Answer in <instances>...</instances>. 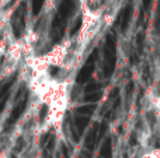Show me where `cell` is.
Masks as SVG:
<instances>
[{
    "instance_id": "obj_13",
    "label": "cell",
    "mask_w": 160,
    "mask_h": 158,
    "mask_svg": "<svg viewBox=\"0 0 160 158\" xmlns=\"http://www.w3.org/2000/svg\"><path fill=\"white\" fill-rule=\"evenodd\" d=\"M80 25H82V22H80V20H78V21H76V24L73 25V28H70V34H76V31L80 28Z\"/></svg>"
},
{
    "instance_id": "obj_4",
    "label": "cell",
    "mask_w": 160,
    "mask_h": 158,
    "mask_svg": "<svg viewBox=\"0 0 160 158\" xmlns=\"http://www.w3.org/2000/svg\"><path fill=\"white\" fill-rule=\"evenodd\" d=\"M27 100H28L27 95H24V97H22V100L18 101V102H17V105L13 108V111H11L10 116H8V120H7V128H8V126H11L20 116H21V114L24 112L25 106H27Z\"/></svg>"
},
{
    "instance_id": "obj_2",
    "label": "cell",
    "mask_w": 160,
    "mask_h": 158,
    "mask_svg": "<svg viewBox=\"0 0 160 158\" xmlns=\"http://www.w3.org/2000/svg\"><path fill=\"white\" fill-rule=\"evenodd\" d=\"M96 55H97V52H94L93 55L88 58V60L86 62V64L83 66V69L80 70V73L78 76L79 83H86V81L90 78V76L93 74L94 69H96Z\"/></svg>"
},
{
    "instance_id": "obj_3",
    "label": "cell",
    "mask_w": 160,
    "mask_h": 158,
    "mask_svg": "<svg viewBox=\"0 0 160 158\" xmlns=\"http://www.w3.org/2000/svg\"><path fill=\"white\" fill-rule=\"evenodd\" d=\"M24 20H25V13H24V6H22V7H20L17 10V13L13 17V32L17 38L24 31Z\"/></svg>"
},
{
    "instance_id": "obj_15",
    "label": "cell",
    "mask_w": 160,
    "mask_h": 158,
    "mask_svg": "<svg viewBox=\"0 0 160 158\" xmlns=\"http://www.w3.org/2000/svg\"><path fill=\"white\" fill-rule=\"evenodd\" d=\"M100 158H101V157H100Z\"/></svg>"
},
{
    "instance_id": "obj_11",
    "label": "cell",
    "mask_w": 160,
    "mask_h": 158,
    "mask_svg": "<svg viewBox=\"0 0 160 158\" xmlns=\"http://www.w3.org/2000/svg\"><path fill=\"white\" fill-rule=\"evenodd\" d=\"M100 98H101V92L96 91V92H90V94H87L84 100L86 101H90V102H96V101H98Z\"/></svg>"
},
{
    "instance_id": "obj_6",
    "label": "cell",
    "mask_w": 160,
    "mask_h": 158,
    "mask_svg": "<svg viewBox=\"0 0 160 158\" xmlns=\"http://www.w3.org/2000/svg\"><path fill=\"white\" fill-rule=\"evenodd\" d=\"M98 139H100V136H98V125H94L93 128H91V130L88 132V134L86 136V139H84L86 148H87L88 151H91L94 148V144L97 143V140Z\"/></svg>"
},
{
    "instance_id": "obj_7",
    "label": "cell",
    "mask_w": 160,
    "mask_h": 158,
    "mask_svg": "<svg viewBox=\"0 0 160 158\" xmlns=\"http://www.w3.org/2000/svg\"><path fill=\"white\" fill-rule=\"evenodd\" d=\"M87 123H88V116H80V115L76 116V119H75V128H76V130H78V136L83 133V130L86 129Z\"/></svg>"
},
{
    "instance_id": "obj_9",
    "label": "cell",
    "mask_w": 160,
    "mask_h": 158,
    "mask_svg": "<svg viewBox=\"0 0 160 158\" xmlns=\"http://www.w3.org/2000/svg\"><path fill=\"white\" fill-rule=\"evenodd\" d=\"M131 11H132L131 6H129V7H127V8L124 10V14H122V17H121V30H122V31H127L128 25H129Z\"/></svg>"
},
{
    "instance_id": "obj_1",
    "label": "cell",
    "mask_w": 160,
    "mask_h": 158,
    "mask_svg": "<svg viewBox=\"0 0 160 158\" xmlns=\"http://www.w3.org/2000/svg\"><path fill=\"white\" fill-rule=\"evenodd\" d=\"M115 39L112 35H108L107 41H105V46H104V73L105 76H111L115 67V62H117V46H115Z\"/></svg>"
},
{
    "instance_id": "obj_14",
    "label": "cell",
    "mask_w": 160,
    "mask_h": 158,
    "mask_svg": "<svg viewBox=\"0 0 160 158\" xmlns=\"http://www.w3.org/2000/svg\"><path fill=\"white\" fill-rule=\"evenodd\" d=\"M82 158H90V153H82Z\"/></svg>"
},
{
    "instance_id": "obj_5",
    "label": "cell",
    "mask_w": 160,
    "mask_h": 158,
    "mask_svg": "<svg viewBox=\"0 0 160 158\" xmlns=\"http://www.w3.org/2000/svg\"><path fill=\"white\" fill-rule=\"evenodd\" d=\"M13 83H14V78L10 80V81H7V83H4L2 87H0V114L3 112L6 104H7V100H8V97H10V91H11V86H13Z\"/></svg>"
},
{
    "instance_id": "obj_12",
    "label": "cell",
    "mask_w": 160,
    "mask_h": 158,
    "mask_svg": "<svg viewBox=\"0 0 160 158\" xmlns=\"http://www.w3.org/2000/svg\"><path fill=\"white\" fill-rule=\"evenodd\" d=\"M42 4H44V0H32V13L38 14L41 11Z\"/></svg>"
},
{
    "instance_id": "obj_10",
    "label": "cell",
    "mask_w": 160,
    "mask_h": 158,
    "mask_svg": "<svg viewBox=\"0 0 160 158\" xmlns=\"http://www.w3.org/2000/svg\"><path fill=\"white\" fill-rule=\"evenodd\" d=\"M94 109H96L94 105H86V106H80V108H78L76 112H78V115H80V116H88L91 112H94Z\"/></svg>"
},
{
    "instance_id": "obj_8",
    "label": "cell",
    "mask_w": 160,
    "mask_h": 158,
    "mask_svg": "<svg viewBox=\"0 0 160 158\" xmlns=\"http://www.w3.org/2000/svg\"><path fill=\"white\" fill-rule=\"evenodd\" d=\"M100 154H101V158H111V154H112V146H111V139H107V140L104 142V144H102Z\"/></svg>"
}]
</instances>
